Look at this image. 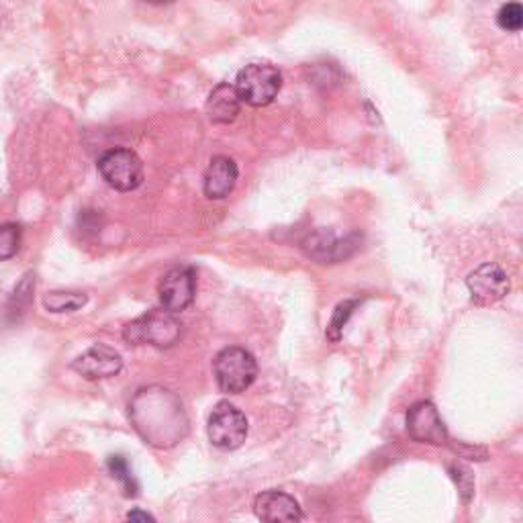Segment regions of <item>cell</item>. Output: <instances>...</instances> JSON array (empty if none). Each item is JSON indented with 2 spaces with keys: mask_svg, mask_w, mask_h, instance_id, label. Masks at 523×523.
Returning <instances> with one entry per match:
<instances>
[{
  "mask_svg": "<svg viewBox=\"0 0 523 523\" xmlns=\"http://www.w3.org/2000/svg\"><path fill=\"white\" fill-rule=\"evenodd\" d=\"M129 417L137 434L156 448L178 444L188 431L180 398L162 387L141 388L129 405Z\"/></svg>",
  "mask_w": 523,
  "mask_h": 523,
  "instance_id": "cell-1",
  "label": "cell"
},
{
  "mask_svg": "<svg viewBox=\"0 0 523 523\" xmlns=\"http://www.w3.org/2000/svg\"><path fill=\"white\" fill-rule=\"evenodd\" d=\"M407 431H409L415 442L421 444L446 446L450 442L444 421L431 401H417L409 407V411H407Z\"/></svg>",
  "mask_w": 523,
  "mask_h": 523,
  "instance_id": "cell-9",
  "label": "cell"
},
{
  "mask_svg": "<svg viewBox=\"0 0 523 523\" xmlns=\"http://www.w3.org/2000/svg\"><path fill=\"white\" fill-rule=\"evenodd\" d=\"M127 519L129 521H154V516H149V513H146V511L136 509V511L129 513Z\"/></svg>",
  "mask_w": 523,
  "mask_h": 523,
  "instance_id": "cell-21",
  "label": "cell"
},
{
  "mask_svg": "<svg viewBox=\"0 0 523 523\" xmlns=\"http://www.w3.org/2000/svg\"><path fill=\"white\" fill-rule=\"evenodd\" d=\"M146 3H149V5H168V3H174V0H146Z\"/></svg>",
  "mask_w": 523,
  "mask_h": 523,
  "instance_id": "cell-22",
  "label": "cell"
},
{
  "mask_svg": "<svg viewBox=\"0 0 523 523\" xmlns=\"http://www.w3.org/2000/svg\"><path fill=\"white\" fill-rule=\"evenodd\" d=\"M21 227L15 223H5L0 226V262L11 260L21 250Z\"/></svg>",
  "mask_w": 523,
  "mask_h": 523,
  "instance_id": "cell-17",
  "label": "cell"
},
{
  "mask_svg": "<svg viewBox=\"0 0 523 523\" xmlns=\"http://www.w3.org/2000/svg\"><path fill=\"white\" fill-rule=\"evenodd\" d=\"M213 375L223 393L239 395L247 391L258 377V362L244 347H226L213 360Z\"/></svg>",
  "mask_w": 523,
  "mask_h": 523,
  "instance_id": "cell-3",
  "label": "cell"
},
{
  "mask_svg": "<svg viewBox=\"0 0 523 523\" xmlns=\"http://www.w3.org/2000/svg\"><path fill=\"white\" fill-rule=\"evenodd\" d=\"M358 305H360L358 298H346V301H342L336 307L334 315H331L329 326L326 329V337L329 339V342L336 344V342H339V339H342L347 321H350L354 311L358 309Z\"/></svg>",
  "mask_w": 523,
  "mask_h": 523,
  "instance_id": "cell-16",
  "label": "cell"
},
{
  "mask_svg": "<svg viewBox=\"0 0 523 523\" xmlns=\"http://www.w3.org/2000/svg\"><path fill=\"white\" fill-rule=\"evenodd\" d=\"M205 111L209 121L217 123V126L234 123L239 111H242V98L237 95V88L234 85H227V82H221L206 98Z\"/></svg>",
  "mask_w": 523,
  "mask_h": 523,
  "instance_id": "cell-14",
  "label": "cell"
},
{
  "mask_svg": "<svg viewBox=\"0 0 523 523\" xmlns=\"http://www.w3.org/2000/svg\"><path fill=\"white\" fill-rule=\"evenodd\" d=\"M157 295L166 311H186L196 297V272L188 266L168 270L157 285Z\"/></svg>",
  "mask_w": 523,
  "mask_h": 523,
  "instance_id": "cell-8",
  "label": "cell"
},
{
  "mask_svg": "<svg viewBox=\"0 0 523 523\" xmlns=\"http://www.w3.org/2000/svg\"><path fill=\"white\" fill-rule=\"evenodd\" d=\"M497 23H499V27L503 31H509V33L521 31V27H523V6L518 3V0L503 5L499 8V13H497Z\"/></svg>",
  "mask_w": 523,
  "mask_h": 523,
  "instance_id": "cell-19",
  "label": "cell"
},
{
  "mask_svg": "<svg viewBox=\"0 0 523 523\" xmlns=\"http://www.w3.org/2000/svg\"><path fill=\"white\" fill-rule=\"evenodd\" d=\"M448 472H450L456 487H458L462 501L470 503L472 495H475V477H472V472L467 467H462V464H452V467L448 468Z\"/></svg>",
  "mask_w": 523,
  "mask_h": 523,
  "instance_id": "cell-20",
  "label": "cell"
},
{
  "mask_svg": "<svg viewBox=\"0 0 523 523\" xmlns=\"http://www.w3.org/2000/svg\"><path fill=\"white\" fill-rule=\"evenodd\" d=\"M88 303L85 293L74 290H52L44 297V307L49 313H74Z\"/></svg>",
  "mask_w": 523,
  "mask_h": 523,
  "instance_id": "cell-15",
  "label": "cell"
},
{
  "mask_svg": "<svg viewBox=\"0 0 523 523\" xmlns=\"http://www.w3.org/2000/svg\"><path fill=\"white\" fill-rule=\"evenodd\" d=\"M72 368L86 380H103L119 375L123 368V358L115 347L96 344L88 347L85 354H80L72 362Z\"/></svg>",
  "mask_w": 523,
  "mask_h": 523,
  "instance_id": "cell-11",
  "label": "cell"
},
{
  "mask_svg": "<svg viewBox=\"0 0 523 523\" xmlns=\"http://www.w3.org/2000/svg\"><path fill=\"white\" fill-rule=\"evenodd\" d=\"M467 287L470 290L472 301L477 305H493L509 295L511 282L508 272L499 264L487 262L468 274Z\"/></svg>",
  "mask_w": 523,
  "mask_h": 523,
  "instance_id": "cell-10",
  "label": "cell"
},
{
  "mask_svg": "<svg viewBox=\"0 0 523 523\" xmlns=\"http://www.w3.org/2000/svg\"><path fill=\"white\" fill-rule=\"evenodd\" d=\"M109 470H111V475L123 485V488H126L127 497H136L137 495L139 487L136 483V478H133V472L129 468L127 460L123 458V456H111V458H109Z\"/></svg>",
  "mask_w": 523,
  "mask_h": 523,
  "instance_id": "cell-18",
  "label": "cell"
},
{
  "mask_svg": "<svg viewBox=\"0 0 523 523\" xmlns=\"http://www.w3.org/2000/svg\"><path fill=\"white\" fill-rule=\"evenodd\" d=\"M98 172L106 185L119 193H131L144 185V162L126 147L109 149L98 157Z\"/></svg>",
  "mask_w": 523,
  "mask_h": 523,
  "instance_id": "cell-5",
  "label": "cell"
},
{
  "mask_svg": "<svg viewBox=\"0 0 523 523\" xmlns=\"http://www.w3.org/2000/svg\"><path fill=\"white\" fill-rule=\"evenodd\" d=\"M182 336V323L174 313L166 309H154L141 317L133 319L123 329V339L131 346H154L166 350L178 344Z\"/></svg>",
  "mask_w": 523,
  "mask_h": 523,
  "instance_id": "cell-2",
  "label": "cell"
},
{
  "mask_svg": "<svg viewBox=\"0 0 523 523\" xmlns=\"http://www.w3.org/2000/svg\"><path fill=\"white\" fill-rule=\"evenodd\" d=\"M206 434H209L211 444L219 450H237L247 438L246 415L229 401H221L215 405L209 415Z\"/></svg>",
  "mask_w": 523,
  "mask_h": 523,
  "instance_id": "cell-6",
  "label": "cell"
},
{
  "mask_svg": "<svg viewBox=\"0 0 523 523\" xmlns=\"http://www.w3.org/2000/svg\"><path fill=\"white\" fill-rule=\"evenodd\" d=\"M237 95L242 103L256 106H268L274 103L282 88V74L272 64H250L237 74Z\"/></svg>",
  "mask_w": 523,
  "mask_h": 523,
  "instance_id": "cell-4",
  "label": "cell"
},
{
  "mask_svg": "<svg viewBox=\"0 0 523 523\" xmlns=\"http://www.w3.org/2000/svg\"><path fill=\"white\" fill-rule=\"evenodd\" d=\"M362 237L352 234L347 237H336L334 231L315 229L303 239V252L317 264H337L350 258L360 247Z\"/></svg>",
  "mask_w": 523,
  "mask_h": 523,
  "instance_id": "cell-7",
  "label": "cell"
},
{
  "mask_svg": "<svg viewBox=\"0 0 523 523\" xmlns=\"http://www.w3.org/2000/svg\"><path fill=\"white\" fill-rule=\"evenodd\" d=\"M237 164L229 156H215L209 162L203 176V190L211 201H221V198L234 193L237 185Z\"/></svg>",
  "mask_w": 523,
  "mask_h": 523,
  "instance_id": "cell-12",
  "label": "cell"
},
{
  "mask_svg": "<svg viewBox=\"0 0 523 523\" xmlns=\"http://www.w3.org/2000/svg\"><path fill=\"white\" fill-rule=\"evenodd\" d=\"M254 513L262 521H301L303 509L293 495L282 491H266L256 497Z\"/></svg>",
  "mask_w": 523,
  "mask_h": 523,
  "instance_id": "cell-13",
  "label": "cell"
}]
</instances>
